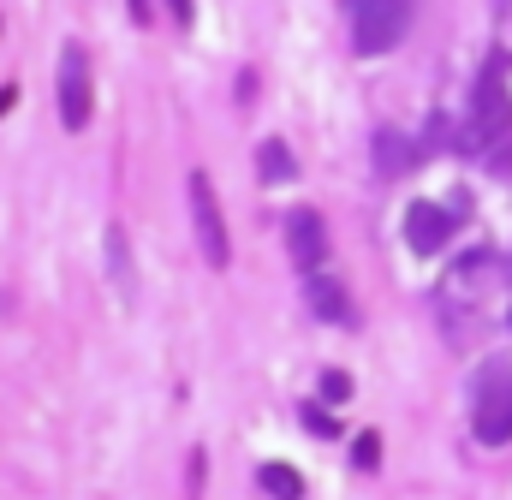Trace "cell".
I'll list each match as a JSON object with an SVG mask.
<instances>
[{
    "mask_svg": "<svg viewBox=\"0 0 512 500\" xmlns=\"http://www.w3.org/2000/svg\"><path fill=\"white\" fill-rule=\"evenodd\" d=\"M346 6H352V0H346Z\"/></svg>",
    "mask_w": 512,
    "mask_h": 500,
    "instance_id": "e0dca14e",
    "label": "cell"
},
{
    "mask_svg": "<svg viewBox=\"0 0 512 500\" xmlns=\"http://www.w3.org/2000/svg\"><path fill=\"white\" fill-rule=\"evenodd\" d=\"M512 131V96H507V78H501V66H489L483 78H477V96H471V137L465 143H501Z\"/></svg>",
    "mask_w": 512,
    "mask_h": 500,
    "instance_id": "5b68a950",
    "label": "cell"
},
{
    "mask_svg": "<svg viewBox=\"0 0 512 500\" xmlns=\"http://www.w3.org/2000/svg\"><path fill=\"white\" fill-rule=\"evenodd\" d=\"M453 215L441 209V203H411L405 209V245L417 250V256H441V250L453 245Z\"/></svg>",
    "mask_w": 512,
    "mask_h": 500,
    "instance_id": "8992f818",
    "label": "cell"
},
{
    "mask_svg": "<svg viewBox=\"0 0 512 500\" xmlns=\"http://www.w3.org/2000/svg\"><path fill=\"white\" fill-rule=\"evenodd\" d=\"M12 96H18V90H0V114H6V108H12Z\"/></svg>",
    "mask_w": 512,
    "mask_h": 500,
    "instance_id": "2e32d148",
    "label": "cell"
},
{
    "mask_svg": "<svg viewBox=\"0 0 512 500\" xmlns=\"http://www.w3.org/2000/svg\"><path fill=\"white\" fill-rule=\"evenodd\" d=\"M411 167V143L399 137V131H376V173H405Z\"/></svg>",
    "mask_w": 512,
    "mask_h": 500,
    "instance_id": "8fae6325",
    "label": "cell"
},
{
    "mask_svg": "<svg viewBox=\"0 0 512 500\" xmlns=\"http://www.w3.org/2000/svg\"><path fill=\"white\" fill-rule=\"evenodd\" d=\"M185 197H191V227H197V245L209 256V268H227V262H233V239H227L221 197H215L209 173H191V179H185Z\"/></svg>",
    "mask_w": 512,
    "mask_h": 500,
    "instance_id": "277c9868",
    "label": "cell"
},
{
    "mask_svg": "<svg viewBox=\"0 0 512 500\" xmlns=\"http://www.w3.org/2000/svg\"><path fill=\"white\" fill-rule=\"evenodd\" d=\"M352 465H358V471H376V465H382V435H376V429H364V435L352 441Z\"/></svg>",
    "mask_w": 512,
    "mask_h": 500,
    "instance_id": "7c38bea8",
    "label": "cell"
},
{
    "mask_svg": "<svg viewBox=\"0 0 512 500\" xmlns=\"http://www.w3.org/2000/svg\"><path fill=\"white\" fill-rule=\"evenodd\" d=\"M298 417H304V423H310V429H316V435H334V417H328V411H322V405H304V411H298Z\"/></svg>",
    "mask_w": 512,
    "mask_h": 500,
    "instance_id": "5bb4252c",
    "label": "cell"
},
{
    "mask_svg": "<svg viewBox=\"0 0 512 500\" xmlns=\"http://www.w3.org/2000/svg\"><path fill=\"white\" fill-rule=\"evenodd\" d=\"M471 429L483 447H507L512 441V364H483L471 387Z\"/></svg>",
    "mask_w": 512,
    "mask_h": 500,
    "instance_id": "6da1fadb",
    "label": "cell"
},
{
    "mask_svg": "<svg viewBox=\"0 0 512 500\" xmlns=\"http://www.w3.org/2000/svg\"><path fill=\"white\" fill-rule=\"evenodd\" d=\"M304 298H310V310L322 316V322H352V298H346V286L334 280V274H304Z\"/></svg>",
    "mask_w": 512,
    "mask_h": 500,
    "instance_id": "ba28073f",
    "label": "cell"
},
{
    "mask_svg": "<svg viewBox=\"0 0 512 500\" xmlns=\"http://www.w3.org/2000/svg\"><path fill=\"white\" fill-rule=\"evenodd\" d=\"M411 30V0H352V48L387 54Z\"/></svg>",
    "mask_w": 512,
    "mask_h": 500,
    "instance_id": "3957f363",
    "label": "cell"
},
{
    "mask_svg": "<svg viewBox=\"0 0 512 500\" xmlns=\"http://www.w3.org/2000/svg\"><path fill=\"white\" fill-rule=\"evenodd\" d=\"M54 108H60V125H66V131H84L90 114H96V78H90V54H84L78 42H66V54H60Z\"/></svg>",
    "mask_w": 512,
    "mask_h": 500,
    "instance_id": "7a4b0ae2",
    "label": "cell"
},
{
    "mask_svg": "<svg viewBox=\"0 0 512 500\" xmlns=\"http://www.w3.org/2000/svg\"><path fill=\"white\" fill-rule=\"evenodd\" d=\"M501 42H507V54H512V0H501Z\"/></svg>",
    "mask_w": 512,
    "mask_h": 500,
    "instance_id": "9a60e30c",
    "label": "cell"
},
{
    "mask_svg": "<svg viewBox=\"0 0 512 500\" xmlns=\"http://www.w3.org/2000/svg\"><path fill=\"white\" fill-rule=\"evenodd\" d=\"M346 393H352V381H346L340 370H328V375H322V399H328V405H340Z\"/></svg>",
    "mask_w": 512,
    "mask_h": 500,
    "instance_id": "4fadbf2b",
    "label": "cell"
},
{
    "mask_svg": "<svg viewBox=\"0 0 512 500\" xmlns=\"http://www.w3.org/2000/svg\"><path fill=\"white\" fill-rule=\"evenodd\" d=\"M256 489L268 500H304V477L292 465H256Z\"/></svg>",
    "mask_w": 512,
    "mask_h": 500,
    "instance_id": "9c48e42d",
    "label": "cell"
},
{
    "mask_svg": "<svg viewBox=\"0 0 512 500\" xmlns=\"http://www.w3.org/2000/svg\"><path fill=\"white\" fill-rule=\"evenodd\" d=\"M256 173L268 179V185H286L298 167H292V149L280 143V137H268V143H256Z\"/></svg>",
    "mask_w": 512,
    "mask_h": 500,
    "instance_id": "30bf717a",
    "label": "cell"
},
{
    "mask_svg": "<svg viewBox=\"0 0 512 500\" xmlns=\"http://www.w3.org/2000/svg\"><path fill=\"white\" fill-rule=\"evenodd\" d=\"M286 250H292V262H298L304 274H316V268L328 262V227H322L316 209H292V215H286Z\"/></svg>",
    "mask_w": 512,
    "mask_h": 500,
    "instance_id": "52a82bcc",
    "label": "cell"
}]
</instances>
